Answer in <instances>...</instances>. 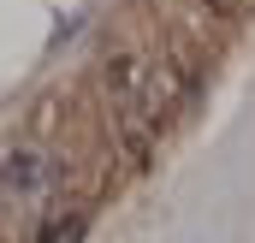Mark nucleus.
<instances>
[{"instance_id": "1", "label": "nucleus", "mask_w": 255, "mask_h": 243, "mask_svg": "<svg viewBox=\"0 0 255 243\" xmlns=\"http://www.w3.org/2000/svg\"><path fill=\"white\" fill-rule=\"evenodd\" d=\"M42 184V154H12L6 160V190H36Z\"/></svg>"}, {"instance_id": "2", "label": "nucleus", "mask_w": 255, "mask_h": 243, "mask_svg": "<svg viewBox=\"0 0 255 243\" xmlns=\"http://www.w3.org/2000/svg\"><path fill=\"white\" fill-rule=\"evenodd\" d=\"M107 83L125 89V83H130V60H113V65H107Z\"/></svg>"}]
</instances>
